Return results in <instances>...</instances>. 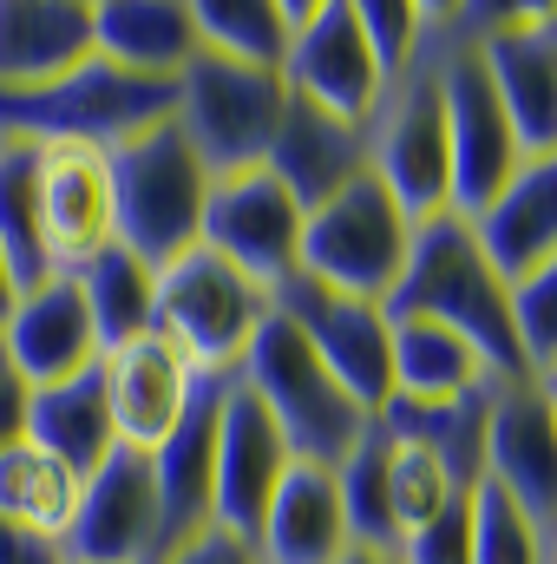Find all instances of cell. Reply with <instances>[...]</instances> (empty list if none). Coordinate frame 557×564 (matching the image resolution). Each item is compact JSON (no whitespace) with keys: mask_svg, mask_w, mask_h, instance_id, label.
<instances>
[{"mask_svg":"<svg viewBox=\"0 0 557 564\" xmlns=\"http://www.w3.org/2000/svg\"><path fill=\"white\" fill-rule=\"evenodd\" d=\"M387 315H426V322L466 335L499 388L532 381L525 348H518V322H512V282L485 263L466 217H433L414 230V257H407L401 289L387 295Z\"/></svg>","mask_w":557,"mask_h":564,"instance_id":"obj_1","label":"cell"},{"mask_svg":"<svg viewBox=\"0 0 557 564\" xmlns=\"http://www.w3.org/2000/svg\"><path fill=\"white\" fill-rule=\"evenodd\" d=\"M177 112V79H144L112 59H86L53 86L0 93V139L26 144H125L132 132H151Z\"/></svg>","mask_w":557,"mask_h":564,"instance_id":"obj_2","label":"cell"},{"mask_svg":"<svg viewBox=\"0 0 557 564\" xmlns=\"http://www.w3.org/2000/svg\"><path fill=\"white\" fill-rule=\"evenodd\" d=\"M112 164V217H119V243L144 257L151 270H164L171 257L197 250L204 230V197H210V164L190 151L177 132V119L132 132L125 144L106 151Z\"/></svg>","mask_w":557,"mask_h":564,"instance_id":"obj_3","label":"cell"},{"mask_svg":"<svg viewBox=\"0 0 557 564\" xmlns=\"http://www.w3.org/2000/svg\"><path fill=\"white\" fill-rule=\"evenodd\" d=\"M256 401H263V414L282 426V440H288V453L302 459V466H341L348 453H354V440L368 433V414L335 388V375L315 361V348L302 341V328L295 322H282L270 315L263 328H256V341L243 348V361L230 368Z\"/></svg>","mask_w":557,"mask_h":564,"instance_id":"obj_4","label":"cell"},{"mask_svg":"<svg viewBox=\"0 0 557 564\" xmlns=\"http://www.w3.org/2000/svg\"><path fill=\"white\" fill-rule=\"evenodd\" d=\"M414 230L419 224L387 197V184L374 171H361L354 184H341L328 204H315L302 217V270L295 276L387 308V295L407 276Z\"/></svg>","mask_w":557,"mask_h":564,"instance_id":"obj_5","label":"cell"},{"mask_svg":"<svg viewBox=\"0 0 557 564\" xmlns=\"http://www.w3.org/2000/svg\"><path fill=\"white\" fill-rule=\"evenodd\" d=\"M368 139V171L387 184V197L414 217L433 224L452 204V144H446V99H439V59L419 33V53L387 79L374 119L361 126Z\"/></svg>","mask_w":557,"mask_h":564,"instance_id":"obj_6","label":"cell"},{"mask_svg":"<svg viewBox=\"0 0 557 564\" xmlns=\"http://www.w3.org/2000/svg\"><path fill=\"white\" fill-rule=\"evenodd\" d=\"M270 315H276L270 289L250 282L243 270H230L223 257H210L204 243L184 250V257H171V263L157 270L151 328H157L164 341H177L197 375H230Z\"/></svg>","mask_w":557,"mask_h":564,"instance_id":"obj_7","label":"cell"},{"mask_svg":"<svg viewBox=\"0 0 557 564\" xmlns=\"http://www.w3.org/2000/svg\"><path fill=\"white\" fill-rule=\"evenodd\" d=\"M288 112V86L282 73L263 66H237L197 46V59L177 73V132L190 139V151L210 164V177L223 171H250L270 158L276 126Z\"/></svg>","mask_w":557,"mask_h":564,"instance_id":"obj_8","label":"cell"},{"mask_svg":"<svg viewBox=\"0 0 557 564\" xmlns=\"http://www.w3.org/2000/svg\"><path fill=\"white\" fill-rule=\"evenodd\" d=\"M282 26H288L282 86L328 119L368 126L387 93V73L354 20V0H282Z\"/></svg>","mask_w":557,"mask_h":564,"instance_id":"obj_9","label":"cell"},{"mask_svg":"<svg viewBox=\"0 0 557 564\" xmlns=\"http://www.w3.org/2000/svg\"><path fill=\"white\" fill-rule=\"evenodd\" d=\"M270 302H276L282 322L302 328V341L315 348V361L335 375V388L368 421L394 401V322H387L381 302L321 289V282H308V276H288Z\"/></svg>","mask_w":557,"mask_h":564,"instance_id":"obj_10","label":"cell"},{"mask_svg":"<svg viewBox=\"0 0 557 564\" xmlns=\"http://www.w3.org/2000/svg\"><path fill=\"white\" fill-rule=\"evenodd\" d=\"M302 217H308V210L282 191V177L270 164L223 171V177H210L197 243L276 295L282 282L302 270Z\"/></svg>","mask_w":557,"mask_h":564,"instance_id":"obj_11","label":"cell"},{"mask_svg":"<svg viewBox=\"0 0 557 564\" xmlns=\"http://www.w3.org/2000/svg\"><path fill=\"white\" fill-rule=\"evenodd\" d=\"M59 552H66V564H157L164 558L151 453L119 446V453L79 486V512H73Z\"/></svg>","mask_w":557,"mask_h":564,"instance_id":"obj_12","label":"cell"},{"mask_svg":"<svg viewBox=\"0 0 557 564\" xmlns=\"http://www.w3.org/2000/svg\"><path fill=\"white\" fill-rule=\"evenodd\" d=\"M40 237L53 276H79L99 250L119 243L112 164L99 144H40Z\"/></svg>","mask_w":557,"mask_h":564,"instance_id":"obj_13","label":"cell"},{"mask_svg":"<svg viewBox=\"0 0 557 564\" xmlns=\"http://www.w3.org/2000/svg\"><path fill=\"white\" fill-rule=\"evenodd\" d=\"M295 453L282 440V426L263 414V401L223 375V414H217V532L256 545L263 512L276 499V486L288 479Z\"/></svg>","mask_w":557,"mask_h":564,"instance_id":"obj_14","label":"cell"},{"mask_svg":"<svg viewBox=\"0 0 557 564\" xmlns=\"http://www.w3.org/2000/svg\"><path fill=\"white\" fill-rule=\"evenodd\" d=\"M479 479H492L545 539H557V421L551 401L538 394V381L492 394Z\"/></svg>","mask_w":557,"mask_h":564,"instance_id":"obj_15","label":"cell"},{"mask_svg":"<svg viewBox=\"0 0 557 564\" xmlns=\"http://www.w3.org/2000/svg\"><path fill=\"white\" fill-rule=\"evenodd\" d=\"M99 375H106V401H112V433L132 453H157L177 433V421L190 414L197 381H204L190 368V355L177 341H164L157 328L125 341V348H112L99 361Z\"/></svg>","mask_w":557,"mask_h":564,"instance_id":"obj_16","label":"cell"},{"mask_svg":"<svg viewBox=\"0 0 557 564\" xmlns=\"http://www.w3.org/2000/svg\"><path fill=\"white\" fill-rule=\"evenodd\" d=\"M217 414H223V375H204L190 414H184L177 433L151 453L164 558L184 552V545H197L204 532H217Z\"/></svg>","mask_w":557,"mask_h":564,"instance_id":"obj_17","label":"cell"},{"mask_svg":"<svg viewBox=\"0 0 557 564\" xmlns=\"http://www.w3.org/2000/svg\"><path fill=\"white\" fill-rule=\"evenodd\" d=\"M0 341H7V355H13L26 388H59V381H73V375L106 361L92 308H86L73 276H46L40 289H20L13 315L0 322Z\"/></svg>","mask_w":557,"mask_h":564,"instance_id":"obj_18","label":"cell"},{"mask_svg":"<svg viewBox=\"0 0 557 564\" xmlns=\"http://www.w3.org/2000/svg\"><path fill=\"white\" fill-rule=\"evenodd\" d=\"M479 59H485V79L505 106L518 151L525 158L557 151V53L538 40L532 7H512V20L479 40Z\"/></svg>","mask_w":557,"mask_h":564,"instance_id":"obj_19","label":"cell"},{"mask_svg":"<svg viewBox=\"0 0 557 564\" xmlns=\"http://www.w3.org/2000/svg\"><path fill=\"white\" fill-rule=\"evenodd\" d=\"M472 237L485 250V263L505 282H525L557 257V151L545 158H518V171L505 177V191L472 217Z\"/></svg>","mask_w":557,"mask_h":564,"instance_id":"obj_20","label":"cell"},{"mask_svg":"<svg viewBox=\"0 0 557 564\" xmlns=\"http://www.w3.org/2000/svg\"><path fill=\"white\" fill-rule=\"evenodd\" d=\"M92 59V0H0V93H33Z\"/></svg>","mask_w":557,"mask_h":564,"instance_id":"obj_21","label":"cell"},{"mask_svg":"<svg viewBox=\"0 0 557 564\" xmlns=\"http://www.w3.org/2000/svg\"><path fill=\"white\" fill-rule=\"evenodd\" d=\"M263 164L276 171L282 191H288L302 210H315V204H328L341 184H354V177L368 171V139H361V126L328 119V112H315L308 99L288 93V112H282L276 144H270Z\"/></svg>","mask_w":557,"mask_h":564,"instance_id":"obj_22","label":"cell"},{"mask_svg":"<svg viewBox=\"0 0 557 564\" xmlns=\"http://www.w3.org/2000/svg\"><path fill=\"white\" fill-rule=\"evenodd\" d=\"M354 539L341 519V492L328 466H288V479L276 486L263 532H256V558L263 564H341Z\"/></svg>","mask_w":557,"mask_h":564,"instance_id":"obj_23","label":"cell"},{"mask_svg":"<svg viewBox=\"0 0 557 564\" xmlns=\"http://www.w3.org/2000/svg\"><path fill=\"white\" fill-rule=\"evenodd\" d=\"M92 53L144 79H177L197 59L190 0H92Z\"/></svg>","mask_w":557,"mask_h":564,"instance_id":"obj_24","label":"cell"},{"mask_svg":"<svg viewBox=\"0 0 557 564\" xmlns=\"http://www.w3.org/2000/svg\"><path fill=\"white\" fill-rule=\"evenodd\" d=\"M26 440L46 446L53 459H66L79 479H92V473L119 453L106 375L86 368V375H73V381H59V388H33V401H26Z\"/></svg>","mask_w":557,"mask_h":564,"instance_id":"obj_25","label":"cell"},{"mask_svg":"<svg viewBox=\"0 0 557 564\" xmlns=\"http://www.w3.org/2000/svg\"><path fill=\"white\" fill-rule=\"evenodd\" d=\"M394 322V394L401 401H459L472 388H485V361L466 335L426 322V315H387Z\"/></svg>","mask_w":557,"mask_h":564,"instance_id":"obj_26","label":"cell"},{"mask_svg":"<svg viewBox=\"0 0 557 564\" xmlns=\"http://www.w3.org/2000/svg\"><path fill=\"white\" fill-rule=\"evenodd\" d=\"M492 394H499V381H485V388H472V394H459V401H387L374 426L381 433H394V440H414V446H433L452 473H459V486H479V466H485V421H492Z\"/></svg>","mask_w":557,"mask_h":564,"instance_id":"obj_27","label":"cell"},{"mask_svg":"<svg viewBox=\"0 0 557 564\" xmlns=\"http://www.w3.org/2000/svg\"><path fill=\"white\" fill-rule=\"evenodd\" d=\"M79 473L66 459H53L33 440L0 446V525L40 532V539H66L73 512H79Z\"/></svg>","mask_w":557,"mask_h":564,"instance_id":"obj_28","label":"cell"},{"mask_svg":"<svg viewBox=\"0 0 557 564\" xmlns=\"http://www.w3.org/2000/svg\"><path fill=\"white\" fill-rule=\"evenodd\" d=\"M73 282H79V295H86V308H92V328H99V348H106V355L125 348V341H139V335H151L157 270H151L144 257H132L125 243L99 250Z\"/></svg>","mask_w":557,"mask_h":564,"instance_id":"obj_29","label":"cell"},{"mask_svg":"<svg viewBox=\"0 0 557 564\" xmlns=\"http://www.w3.org/2000/svg\"><path fill=\"white\" fill-rule=\"evenodd\" d=\"M40 144L0 139V257L20 289H40L53 276L46 237H40Z\"/></svg>","mask_w":557,"mask_h":564,"instance_id":"obj_30","label":"cell"},{"mask_svg":"<svg viewBox=\"0 0 557 564\" xmlns=\"http://www.w3.org/2000/svg\"><path fill=\"white\" fill-rule=\"evenodd\" d=\"M190 26H197V46L217 59L263 66V73H282L288 59L282 0H190Z\"/></svg>","mask_w":557,"mask_h":564,"instance_id":"obj_31","label":"cell"},{"mask_svg":"<svg viewBox=\"0 0 557 564\" xmlns=\"http://www.w3.org/2000/svg\"><path fill=\"white\" fill-rule=\"evenodd\" d=\"M459 492V473L433 453V446H414V440H394L387 433V506H394V539H414L419 525H433Z\"/></svg>","mask_w":557,"mask_h":564,"instance_id":"obj_32","label":"cell"},{"mask_svg":"<svg viewBox=\"0 0 557 564\" xmlns=\"http://www.w3.org/2000/svg\"><path fill=\"white\" fill-rule=\"evenodd\" d=\"M335 492H341V519L354 545H401L394 539V506H387V433L368 426L354 440V453L335 466Z\"/></svg>","mask_w":557,"mask_h":564,"instance_id":"obj_33","label":"cell"},{"mask_svg":"<svg viewBox=\"0 0 557 564\" xmlns=\"http://www.w3.org/2000/svg\"><path fill=\"white\" fill-rule=\"evenodd\" d=\"M545 558H551V539L492 479H479L472 486V564H545Z\"/></svg>","mask_w":557,"mask_h":564,"instance_id":"obj_34","label":"cell"},{"mask_svg":"<svg viewBox=\"0 0 557 564\" xmlns=\"http://www.w3.org/2000/svg\"><path fill=\"white\" fill-rule=\"evenodd\" d=\"M512 322H518V348L532 381L557 368V257L545 270H532L525 282H512Z\"/></svg>","mask_w":557,"mask_h":564,"instance_id":"obj_35","label":"cell"},{"mask_svg":"<svg viewBox=\"0 0 557 564\" xmlns=\"http://www.w3.org/2000/svg\"><path fill=\"white\" fill-rule=\"evenodd\" d=\"M354 20L381 59V73L394 79L407 59L419 53V33H426V0H354Z\"/></svg>","mask_w":557,"mask_h":564,"instance_id":"obj_36","label":"cell"},{"mask_svg":"<svg viewBox=\"0 0 557 564\" xmlns=\"http://www.w3.org/2000/svg\"><path fill=\"white\" fill-rule=\"evenodd\" d=\"M407 564H472V492H459L433 525H419L414 539H401Z\"/></svg>","mask_w":557,"mask_h":564,"instance_id":"obj_37","label":"cell"},{"mask_svg":"<svg viewBox=\"0 0 557 564\" xmlns=\"http://www.w3.org/2000/svg\"><path fill=\"white\" fill-rule=\"evenodd\" d=\"M26 401H33V388L20 381V368H13V355L0 341V446L26 440Z\"/></svg>","mask_w":557,"mask_h":564,"instance_id":"obj_38","label":"cell"},{"mask_svg":"<svg viewBox=\"0 0 557 564\" xmlns=\"http://www.w3.org/2000/svg\"><path fill=\"white\" fill-rule=\"evenodd\" d=\"M164 564H263V558H256V545H243V539H230V532H204L197 545L171 552Z\"/></svg>","mask_w":557,"mask_h":564,"instance_id":"obj_39","label":"cell"},{"mask_svg":"<svg viewBox=\"0 0 557 564\" xmlns=\"http://www.w3.org/2000/svg\"><path fill=\"white\" fill-rule=\"evenodd\" d=\"M0 564H66V552H59V539L20 532V525H0Z\"/></svg>","mask_w":557,"mask_h":564,"instance_id":"obj_40","label":"cell"},{"mask_svg":"<svg viewBox=\"0 0 557 564\" xmlns=\"http://www.w3.org/2000/svg\"><path fill=\"white\" fill-rule=\"evenodd\" d=\"M341 564H407V558H401V545H348Z\"/></svg>","mask_w":557,"mask_h":564,"instance_id":"obj_41","label":"cell"},{"mask_svg":"<svg viewBox=\"0 0 557 564\" xmlns=\"http://www.w3.org/2000/svg\"><path fill=\"white\" fill-rule=\"evenodd\" d=\"M532 26H538V40L557 53V0H551V7H532Z\"/></svg>","mask_w":557,"mask_h":564,"instance_id":"obj_42","label":"cell"},{"mask_svg":"<svg viewBox=\"0 0 557 564\" xmlns=\"http://www.w3.org/2000/svg\"><path fill=\"white\" fill-rule=\"evenodd\" d=\"M13 302H20V282H13V270H7V257H0V322L13 315Z\"/></svg>","mask_w":557,"mask_h":564,"instance_id":"obj_43","label":"cell"},{"mask_svg":"<svg viewBox=\"0 0 557 564\" xmlns=\"http://www.w3.org/2000/svg\"><path fill=\"white\" fill-rule=\"evenodd\" d=\"M538 394L551 401V421H557V368H551V375H538Z\"/></svg>","mask_w":557,"mask_h":564,"instance_id":"obj_44","label":"cell"},{"mask_svg":"<svg viewBox=\"0 0 557 564\" xmlns=\"http://www.w3.org/2000/svg\"><path fill=\"white\" fill-rule=\"evenodd\" d=\"M545 564H557V539H551V558H545Z\"/></svg>","mask_w":557,"mask_h":564,"instance_id":"obj_45","label":"cell"}]
</instances>
